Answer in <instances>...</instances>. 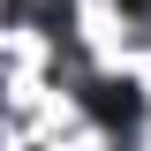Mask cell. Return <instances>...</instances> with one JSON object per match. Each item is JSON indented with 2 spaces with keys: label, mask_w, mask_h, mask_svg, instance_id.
Listing matches in <instances>:
<instances>
[{
  "label": "cell",
  "mask_w": 151,
  "mask_h": 151,
  "mask_svg": "<svg viewBox=\"0 0 151 151\" xmlns=\"http://www.w3.org/2000/svg\"><path fill=\"white\" fill-rule=\"evenodd\" d=\"M83 106H91L113 136H136V121H144V98H136V83H98V76H83Z\"/></svg>",
  "instance_id": "1"
},
{
  "label": "cell",
  "mask_w": 151,
  "mask_h": 151,
  "mask_svg": "<svg viewBox=\"0 0 151 151\" xmlns=\"http://www.w3.org/2000/svg\"><path fill=\"white\" fill-rule=\"evenodd\" d=\"M8 15H15V23H38V30H60V38H68V15H76V8H68V0H8Z\"/></svg>",
  "instance_id": "2"
},
{
  "label": "cell",
  "mask_w": 151,
  "mask_h": 151,
  "mask_svg": "<svg viewBox=\"0 0 151 151\" xmlns=\"http://www.w3.org/2000/svg\"><path fill=\"white\" fill-rule=\"evenodd\" d=\"M121 15H129L136 38H151V0H121Z\"/></svg>",
  "instance_id": "3"
}]
</instances>
